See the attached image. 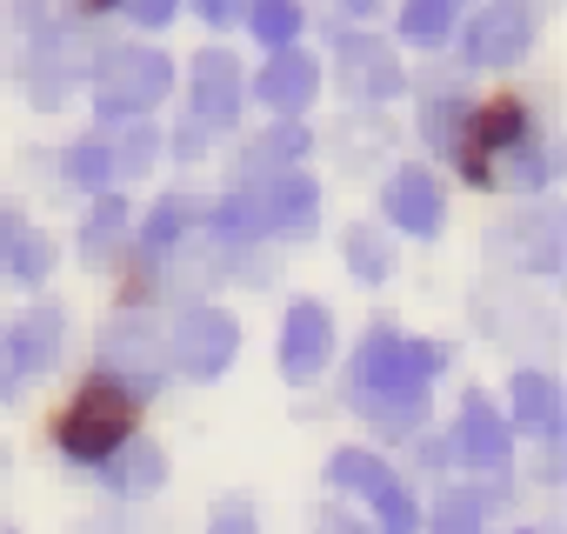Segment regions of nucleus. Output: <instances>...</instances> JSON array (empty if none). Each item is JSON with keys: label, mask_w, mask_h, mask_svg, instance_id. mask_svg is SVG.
I'll return each instance as SVG.
<instances>
[{"label": "nucleus", "mask_w": 567, "mask_h": 534, "mask_svg": "<svg viewBox=\"0 0 567 534\" xmlns=\"http://www.w3.org/2000/svg\"><path fill=\"white\" fill-rule=\"evenodd\" d=\"M441 361H447L441 348H427V341H401V335L381 328V335H368L348 394H361L368 414H374L381 428H414L421 408H427V374H434Z\"/></svg>", "instance_id": "obj_1"}, {"label": "nucleus", "mask_w": 567, "mask_h": 534, "mask_svg": "<svg viewBox=\"0 0 567 534\" xmlns=\"http://www.w3.org/2000/svg\"><path fill=\"white\" fill-rule=\"evenodd\" d=\"M127 428H134V394H121L114 381H94V388H81V401L68 408L61 448H68L74 461H107V454L127 441Z\"/></svg>", "instance_id": "obj_2"}, {"label": "nucleus", "mask_w": 567, "mask_h": 534, "mask_svg": "<svg viewBox=\"0 0 567 534\" xmlns=\"http://www.w3.org/2000/svg\"><path fill=\"white\" fill-rule=\"evenodd\" d=\"M167 88H174V68H167V54H154V48H121V54H107L101 74H94L101 114H147Z\"/></svg>", "instance_id": "obj_3"}, {"label": "nucleus", "mask_w": 567, "mask_h": 534, "mask_svg": "<svg viewBox=\"0 0 567 534\" xmlns=\"http://www.w3.org/2000/svg\"><path fill=\"white\" fill-rule=\"evenodd\" d=\"M328 481L341 487V494H368L374 501V514H381V527L388 534H414V494L388 474V461L381 454H361V448H341L334 461H328Z\"/></svg>", "instance_id": "obj_4"}, {"label": "nucleus", "mask_w": 567, "mask_h": 534, "mask_svg": "<svg viewBox=\"0 0 567 534\" xmlns=\"http://www.w3.org/2000/svg\"><path fill=\"white\" fill-rule=\"evenodd\" d=\"M161 355H167V348H161V328L141 321V315H121V321L101 335V368L121 374V381H114L121 394H154V388H161V368H167Z\"/></svg>", "instance_id": "obj_5"}, {"label": "nucleus", "mask_w": 567, "mask_h": 534, "mask_svg": "<svg viewBox=\"0 0 567 534\" xmlns=\"http://www.w3.org/2000/svg\"><path fill=\"white\" fill-rule=\"evenodd\" d=\"M234 355H240V328H234V315H220V308H187V315H181V328H174V361H181L194 381L227 374Z\"/></svg>", "instance_id": "obj_6"}, {"label": "nucleus", "mask_w": 567, "mask_h": 534, "mask_svg": "<svg viewBox=\"0 0 567 534\" xmlns=\"http://www.w3.org/2000/svg\"><path fill=\"white\" fill-rule=\"evenodd\" d=\"M328 348H334V321L321 301H295L288 321H280V374L288 381H315L328 368Z\"/></svg>", "instance_id": "obj_7"}, {"label": "nucleus", "mask_w": 567, "mask_h": 534, "mask_svg": "<svg viewBox=\"0 0 567 534\" xmlns=\"http://www.w3.org/2000/svg\"><path fill=\"white\" fill-rule=\"evenodd\" d=\"M534 41V14L520 8V0H494V8L467 28V61L474 68H514Z\"/></svg>", "instance_id": "obj_8"}, {"label": "nucleus", "mask_w": 567, "mask_h": 534, "mask_svg": "<svg viewBox=\"0 0 567 534\" xmlns=\"http://www.w3.org/2000/svg\"><path fill=\"white\" fill-rule=\"evenodd\" d=\"M234 114H240V68H234V54H220V48L194 54V107H187V121L227 127Z\"/></svg>", "instance_id": "obj_9"}, {"label": "nucleus", "mask_w": 567, "mask_h": 534, "mask_svg": "<svg viewBox=\"0 0 567 534\" xmlns=\"http://www.w3.org/2000/svg\"><path fill=\"white\" fill-rule=\"evenodd\" d=\"M254 94H260L274 114H301V107L321 94V68H315V54H301V48H280V54L267 61V74L254 81Z\"/></svg>", "instance_id": "obj_10"}, {"label": "nucleus", "mask_w": 567, "mask_h": 534, "mask_svg": "<svg viewBox=\"0 0 567 534\" xmlns=\"http://www.w3.org/2000/svg\"><path fill=\"white\" fill-rule=\"evenodd\" d=\"M54 355H61V308H34V315L14 328V341H8L0 394H14V381H21V374H41V368H54Z\"/></svg>", "instance_id": "obj_11"}, {"label": "nucleus", "mask_w": 567, "mask_h": 534, "mask_svg": "<svg viewBox=\"0 0 567 534\" xmlns=\"http://www.w3.org/2000/svg\"><path fill=\"white\" fill-rule=\"evenodd\" d=\"M388 220L394 227H408V234H441V187H434V174L427 167H401L394 181H388Z\"/></svg>", "instance_id": "obj_12"}, {"label": "nucleus", "mask_w": 567, "mask_h": 534, "mask_svg": "<svg viewBox=\"0 0 567 534\" xmlns=\"http://www.w3.org/2000/svg\"><path fill=\"white\" fill-rule=\"evenodd\" d=\"M315 220H321V187L308 181V174H280V181H267V234H315Z\"/></svg>", "instance_id": "obj_13"}, {"label": "nucleus", "mask_w": 567, "mask_h": 534, "mask_svg": "<svg viewBox=\"0 0 567 534\" xmlns=\"http://www.w3.org/2000/svg\"><path fill=\"white\" fill-rule=\"evenodd\" d=\"M454 448H461V461H474V468H501V461H507V421H501L481 394H467V401H461Z\"/></svg>", "instance_id": "obj_14"}, {"label": "nucleus", "mask_w": 567, "mask_h": 534, "mask_svg": "<svg viewBox=\"0 0 567 534\" xmlns=\"http://www.w3.org/2000/svg\"><path fill=\"white\" fill-rule=\"evenodd\" d=\"M107 481H114L121 494H154V487L167 481V454H161L154 441H121V448L107 454Z\"/></svg>", "instance_id": "obj_15"}, {"label": "nucleus", "mask_w": 567, "mask_h": 534, "mask_svg": "<svg viewBox=\"0 0 567 534\" xmlns=\"http://www.w3.org/2000/svg\"><path fill=\"white\" fill-rule=\"evenodd\" d=\"M348 81L368 94V101H388V94H401V68H394V54L388 48H374V41H354L348 34Z\"/></svg>", "instance_id": "obj_16"}, {"label": "nucleus", "mask_w": 567, "mask_h": 534, "mask_svg": "<svg viewBox=\"0 0 567 534\" xmlns=\"http://www.w3.org/2000/svg\"><path fill=\"white\" fill-rule=\"evenodd\" d=\"M507 394H514V421H520V428H540V434L560 428V394H554L547 374H514Z\"/></svg>", "instance_id": "obj_17"}, {"label": "nucleus", "mask_w": 567, "mask_h": 534, "mask_svg": "<svg viewBox=\"0 0 567 534\" xmlns=\"http://www.w3.org/2000/svg\"><path fill=\"white\" fill-rule=\"evenodd\" d=\"M454 14H461V0H408L401 34H408L414 48H441V41H447V28H454Z\"/></svg>", "instance_id": "obj_18"}, {"label": "nucleus", "mask_w": 567, "mask_h": 534, "mask_svg": "<svg viewBox=\"0 0 567 534\" xmlns=\"http://www.w3.org/2000/svg\"><path fill=\"white\" fill-rule=\"evenodd\" d=\"M295 34H301V8H295V0H260V8H254V41L260 48H295Z\"/></svg>", "instance_id": "obj_19"}, {"label": "nucleus", "mask_w": 567, "mask_h": 534, "mask_svg": "<svg viewBox=\"0 0 567 534\" xmlns=\"http://www.w3.org/2000/svg\"><path fill=\"white\" fill-rule=\"evenodd\" d=\"M220 234H227V240H254V234H267V187H240V194L220 207Z\"/></svg>", "instance_id": "obj_20"}, {"label": "nucleus", "mask_w": 567, "mask_h": 534, "mask_svg": "<svg viewBox=\"0 0 567 534\" xmlns=\"http://www.w3.org/2000/svg\"><path fill=\"white\" fill-rule=\"evenodd\" d=\"M348 267H354V281H388L394 254H388V240H381L374 227H354V234H348Z\"/></svg>", "instance_id": "obj_21"}, {"label": "nucleus", "mask_w": 567, "mask_h": 534, "mask_svg": "<svg viewBox=\"0 0 567 534\" xmlns=\"http://www.w3.org/2000/svg\"><path fill=\"white\" fill-rule=\"evenodd\" d=\"M308 154V127H274L254 154H247V174H267V167H288Z\"/></svg>", "instance_id": "obj_22"}, {"label": "nucleus", "mask_w": 567, "mask_h": 534, "mask_svg": "<svg viewBox=\"0 0 567 534\" xmlns=\"http://www.w3.org/2000/svg\"><path fill=\"white\" fill-rule=\"evenodd\" d=\"M181 227H187V201H161L147 214V227H141V254H167L181 240Z\"/></svg>", "instance_id": "obj_23"}, {"label": "nucleus", "mask_w": 567, "mask_h": 534, "mask_svg": "<svg viewBox=\"0 0 567 534\" xmlns=\"http://www.w3.org/2000/svg\"><path fill=\"white\" fill-rule=\"evenodd\" d=\"M154 141H161V134H154L147 121H141V127H127V134H121V147L107 154V161H114V174H147V167H154Z\"/></svg>", "instance_id": "obj_24"}, {"label": "nucleus", "mask_w": 567, "mask_h": 534, "mask_svg": "<svg viewBox=\"0 0 567 534\" xmlns=\"http://www.w3.org/2000/svg\"><path fill=\"white\" fill-rule=\"evenodd\" d=\"M68 174H74L81 187H107V181H114V161H107L101 141H81V147L68 154Z\"/></svg>", "instance_id": "obj_25"}, {"label": "nucleus", "mask_w": 567, "mask_h": 534, "mask_svg": "<svg viewBox=\"0 0 567 534\" xmlns=\"http://www.w3.org/2000/svg\"><path fill=\"white\" fill-rule=\"evenodd\" d=\"M434 534H481V501L474 494H447L434 514Z\"/></svg>", "instance_id": "obj_26"}, {"label": "nucleus", "mask_w": 567, "mask_h": 534, "mask_svg": "<svg viewBox=\"0 0 567 534\" xmlns=\"http://www.w3.org/2000/svg\"><path fill=\"white\" fill-rule=\"evenodd\" d=\"M8 267H14L21 281H41L48 267H54V247H48L41 234H21V240H14V254H8Z\"/></svg>", "instance_id": "obj_27"}, {"label": "nucleus", "mask_w": 567, "mask_h": 534, "mask_svg": "<svg viewBox=\"0 0 567 534\" xmlns=\"http://www.w3.org/2000/svg\"><path fill=\"white\" fill-rule=\"evenodd\" d=\"M121 220H127V207H121V201H101V207H94V220H87V254H94V260L121 240Z\"/></svg>", "instance_id": "obj_28"}, {"label": "nucleus", "mask_w": 567, "mask_h": 534, "mask_svg": "<svg viewBox=\"0 0 567 534\" xmlns=\"http://www.w3.org/2000/svg\"><path fill=\"white\" fill-rule=\"evenodd\" d=\"M501 181H514V187H540V181H547V167H540V154H534V147H520V141H514V147H507V161H501Z\"/></svg>", "instance_id": "obj_29"}, {"label": "nucleus", "mask_w": 567, "mask_h": 534, "mask_svg": "<svg viewBox=\"0 0 567 534\" xmlns=\"http://www.w3.org/2000/svg\"><path fill=\"white\" fill-rule=\"evenodd\" d=\"M214 534H254V507L247 501H220L214 507Z\"/></svg>", "instance_id": "obj_30"}, {"label": "nucleus", "mask_w": 567, "mask_h": 534, "mask_svg": "<svg viewBox=\"0 0 567 534\" xmlns=\"http://www.w3.org/2000/svg\"><path fill=\"white\" fill-rule=\"evenodd\" d=\"M127 14H134L141 28H167V21H174V0H127Z\"/></svg>", "instance_id": "obj_31"}, {"label": "nucleus", "mask_w": 567, "mask_h": 534, "mask_svg": "<svg viewBox=\"0 0 567 534\" xmlns=\"http://www.w3.org/2000/svg\"><path fill=\"white\" fill-rule=\"evenodd\" d=\"M427 134H434L441 147H454V107H427Z\"/></svg>", "instance_id": "obj_32"}, {"label": "nucleus", "mask_w": 567, "mask_h": 534, "mask_svg": "<svg viewBox=\"0 0 567 534\" xmlns=\"http://www.w3.org/2000/svg\"><path fill=\"white\" fill-rule=\"evenodd\" d=\"M21 234H28V227H21L14 214H0V260H8V254H14V240H21Z\"/></svg>", "instance_id": "obj_33"}, {"label": "nucleus", "mask_w": 567, "mask_h": 534, "mask_svg": "<svg viewBox=\"0 0 567 534\" xmlns=\"http://www.w3.org/2000/svg\"><path fill=\"white\" fill-rule=\"evenodd\" d=\"M194 8H200L207 21H234V14H240V0H194Z\"/></svg>", "instance_id": "obj_34"}, {"label": "nucleus", "mask_w": 567, "mask_h": 534, "mask_svg": "<svg viewBox=\"0 0 567 534\" xmlns=\"http://www.w3.org/2000/svg\"><path fill=\"white\" fill-rule=\"evenodd\" d=\"M321 527H328V534H368V527H348V521H341V514H328V521H321Z\"/></svg>", "instance_id": "obj_35"}, {"label": "nucleus", "mask_w": 567, "mask_h": 534, "mask_svg": "<svg viewBox=\"0 0 567 534\" xmlns=\"http://www.w3.org/2000/svg\"><path fill=\"white\" fill-rule=\"evenodd\" d=\"M341 8H354V14H368V8H374V0H341Z\"/></svg>", "instance_id": "obj_36"}, {"label": "nucleus", "mask_w": 567, "mask_h": 534, "mask_svg": "<svg viewBox=\"0 0 567 534\" xmlns=\"http://www.w3.org/2000/svg\"><path fill=\"white\" fill-rule=\"evenodd\" d=\"M520 534H540V527H520Z\"/></svg>", "instance_id": "obj_37"}]
</instances>
